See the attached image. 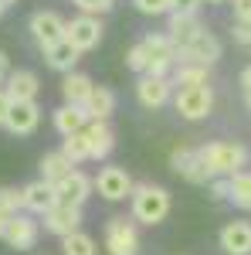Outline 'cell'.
<instances>
[{
  "label": "cell",
  "mask_w": 251,
  "mask_h": 255,
  "mask_svg": "<svg viewBox=\"0 0 251 255\" xmlns=\"http://www.w3.org/2000/svg\"><path fill=\"white\" fill-rule=\"evenodd\" d=\"M241 89H245V92H251V65L241 72Z\"/></svg>",
  "instance_id": "ab89813d"
},
{
  "label": "cell",
  "mask_w": 251,
  "mask_h": 255,
  "mask_svg": "<svg viewBox=\"0 0 251 255\" xmlns=\"http://www.w3.org/2000/svg\"><path fill=\"white\" fill-rule=\"evenodd\" d=\"M112 113H116V92H112V89H105V85H95V89H92V96H88V102H85V116L105 123Z\"/></svg>",
  "instance_id": "44dd1931"
},
{
  "label": "cell",
  "mask_w": 251,
  "mask_h": 255,
  "mask_svg": "<svg viewBox=\"0 0 251 255\" xmlns=\"http://www.w3.org/2000/svg\"><path fill=\"white\" fill-rule=\"evenodd\" d=\"M170 163H173L176 174L183 177V180H190V184H211V180H214V174L204 167V160H200V153H197V150L180 146V150H173Z\"/></svg>",
  "instance_id": "30bf717a"
},
{
  "label": "cell",
  "mask_w": 251,
  "mask_h": 255,
  "mask_svg": "<svg viewBox=\"0 0 251 255\" xmlns=\"http://www.w3.org/2000/svg\"><path fill=\"white\" fill-rule=\"evenodd\" d=\"M204 31V24L197 14H170V24H167V38L173 41L176 51H183L197 34Z\"/></svg>",
  "instance_id": "9a60e30c"
},
{
  "label": "cell",
  "mask_w": 251,
  "mask_h": 255,
  "mask_svg": "<svg viewBox=\"0 0 251 255\" xmlns=\"http://www.w3.org/2000/svg\"><path fill=\"white\" fill-rule=\"evenodd\" d=\"M143 48H146L150 61H167V65H176V48H173V41L167 38V34H150V38L143 41Z\"/></svg>",
  "instance_id": "484cf974"
},
{
  "label": "cell",
  "mask_w": 251,
  "mask_h": 255,
  "mask_svg": "<svg viewBox=\"0 0 251 255\" xmlns=\"http://www.w3.org/2000/svg\"><path fill=\"white\" fill-rule=\"evenodd\" d=\"M3 238H7V245H10V249L27 252V249H34V242H38V221H34V218H27V215H14L10 221H7Z\"/></svg>",
  "instance_id": "7c38bea8"
},
{
  "label": "cell",
  "mask_w": 251,
  "mask_h": 255,
  "mask_svg": "<svg viewBox=\"0 0 251 255\" xmlns=\"http://www.w3.org/2000/svg\"><path fill=\"white\" fill-rule=\"evenodd\" d=\"M217 58H221V41L214 38L207 27H204L183 51H176V61H180V65H204V68H211Z\"/></svg>",
  "instance_id": "8992f818"
},
{
  "label": "cell",
  "mask_w": 251,
  "mask_h": 255,
  "mask_svg": "<svg viewBox=\"0 0 251 255\" xmlns=\"http://www.w3.org/2000/svg\"><path fill=\"white\" fill-rule=\"evenodd\" d=\"M10 79V58H7V51H0V85H7Z\"/></svg>",
  "instance_id": "74e56055"
},
{
  "label": "cell",
  "mask_w": 251,
  "mask_h": 255,
  "mask_svg": "<svg viewBox=\"0 0 251 255\" xmlns=\"http://www.w3.org/2000/svg\"><path fill=\"white\" fill-rule=\"evenodd\" d=\"M92 89H95V82L88 79L85 72H68L65 82H61L65 106H78V109H85V102H88V96H92Z\"/></svg>",
  "instance_id": "d6986e66"
},
{
  "label": "cell",
  "mask_w": 251,
  "mask_h": 255,
  "mask_svg": "<svg viewBox=\"0 0 251 255\" xmlns=\"http://www.w3.org/2000/svg\"><path fill=\"white\" fill-rule=\"evenodd\" d=\"M231 38L238 41V44H245V48H251V24H245V20H234V27H231Z\"/></svg>",
  "instance_id": "836d02e7"
},
{
  "label": "cell",
  "mask_w": 251,
  "mask_h": 255,
  "mask_svg": "<svg viewBox=\"0 0 251 255\" xmlns=\"http://www.w3.org/2000/svg\"><path fill=\"white\" fill-rule=\"evenodd\" d=\"M3 10H7V0H0V17H3Z\"/></svg>",
  "instance_id": "b9f144b4"
},
{
  "label": "cell",
  "mask_w": 251,
  "mask_h": 255,
  "mask_svg": "<svg viewBox=\"0 0 251 255\" xmlns=\"http://www.w3.org/2000/svg\"><path fill=\"white\" fill-rule=\"evenodd\" d=\"M126 65H129L133 72H143V75H146V68H150V55H146V48H143V41L129 48V55H126Z\"/></svg>",
  "instance_id": "4dcf8cb0"
},
{
  "label": "cell",
  "mask_w": 251,
  "mask_h": 255,
  "mask_svg": "<svg viewBox=\"0 0 251 255\" xmlns=\"http://www.w3.org/2000/svg\"><path fill=\"white\" fill-rule=\"evenodd\" d=\"M92 187H95L105 201H126V197H133L136 184H133V177L126 174L122 167H102L98 177L92 180Z\"/></svg>",
  "instance_id": "52a82bcc"
},
{
  "label": "cell",
  "mask_w": 251,
  "mask_h": 255,
  "mask_svg": "<svg viewBox=\"0 0 251 255\" xmlns=\"http://www.w3.org/2000/svg\"><path fill=\"white\" fill-rule=\"evenodd\" d=\"M7 221H10V218H3V215H0V238H3V232H7Z\"/></svg>",
  "instance_id": "60d3db41"
},
{
  "label": "cell",
  "mask_w": 251,
  "mask_h": 255,
  "mask_svg": "<svg viewBox=\"0 0 251 255\" xmlns=\"http://www.w3.org/2000/svg\"><path fill=\"white\" fill-rule=\"evenodd\" d=\"M65 24L68 20H61V14H55V10H38L31 17V34L41 48H51V44L65 41Z\"/></svg>",
  "instance_id": "9c48e42d"
},
{
  "label": "cell",
  "mask_w": 251,
  "mask_h": 255,
  "mask_svg": "<svg viewBox=\"0 0 251 255\" xmlns=\"http://www.w3.org/2000/svg\"><path fill=\"white\" fill-rule=\"evenodd\" d=\"M170 85H176V89H197V85H207V68H204V65H176Z\"/></svg>",
  "instance_id": "4316f807"
},
{
  "label": "cell",
  "mask_w": 251,
  "mask_h": 255,
  "mask_svg": "<svg viewBox=\"0 0 251 255\" xmlns=\"http://www.w3.org/2000/svg\"><path fill=\"white\" fill-rule=\"evenodd\" d=\"M211 197L214 201H228V177H214L211 180Z\"/></svg>",
  "instance_id": "d590c367"
},
{
  "label": "cell",
  "mask_w": 251,
  "mask_h": 255,
  "mask_svg": "<svg viewBox=\"0 0 251 255\" xmlns=\"http://www.w3.org/2000/svg\"><path fill=\"white\" fill-rule=\"evenodd\" d=\"M139 14H150V17H160V14H170V0H133Z\"/></svg>",
  "instance_id": "1f68e13d"
},
{
  "label": "cell",
  "mask_w": 251,
  "mask_h": 255,
  "mask_svg": "<svg viewBox=\"0 0 251 255\" xmlns=\"http://www.w3.org/2000/svg\"><path fill=\"white\" fill-rule=\"evenodd\" d=\"M55 126H58L61 136H75V133H82L88 126V116L78 106H61L58 113H55Z\"/></svg>",
  "instance_id": "7402d4cb"
},
{
  "label": "cell",
  "mask_w": 251,
  "mask_h": 255,
  "mask_svg": "<svg viewBox=\"0 0 251 255\" xmlns=\"http://www.w3.org/2000/svg\"><path fill=\"white\" fill-rule=\"evenodd\" d=\"M44 61L55 68V72H72L78 61V51L68 44V41H58V44H51V48H44Z\"/></svg>",
  "instance_id": "cb8c5ba5"
},
{
  "label": "cell",
  "mask_w": 251,
  "mask_h": 255,
  "mask_svg": "<svg viewBox=\"0 0 251 255\" xmlns=\"http://www.w3.org/2000/svg\"><path fill=\"white\" fill-rule=\"evenodd\" d=\"M75 3H78V10L88 14V17H98V14L112 10V0H75Z\"/></svg>",
  "instance_id": "d6a6232c"
},
{
  "label": "cell",
  "mask_w": 251,
  "mask_h": 255,
  "mask_svg": "<svg viewBox=\"0 0 251 255\" xmlns=\"http://www.w3.org/2000/svg\"><path fill=\"white\" fill-rule=\"evenodd\" d=\"M204 3H228V0H204Z\"/></svg>",
  "instance_id": "7bdbcfd3"
},
{
  "label": "cell",
  "mask_w": 251,
  "mask_h": 255,
  "mask_svg": "<svg viewBox=\"0 0 251 255\" xmlns=\"http://www.w3.org/2000/svg\"><path fill=\"white\" fill-rule=\"evenodd\" d=\"M197 153H200L204 167H207L214 177H234V174H241L245 163H248V150H245L241 143H224V139L197 146Z\"/></svg>",
  "instance_id": "6da1fadb"
},
{
  "label": "cell",
  "mask_w": 251,
  "mask_h": 255,
  "mask_svg": "<svg viewBox=\"0 0 251 255\" xmlns=\"http://www.w3.org/2000/svg\"><path fill=\"white\" fill-rule=\"evenodd\" d=\"M7 109H10V99H7V92L0 89V126L7 123Z\"/></svg>",
  "instance_id": "f35d334b"
},
{
  "label": "cell",
  "mask_w": 251,
  "mask_h": 255,
  "mask_svg": "<svg viewBox=\"0 0 251 255\" xmlns=\"http://www.w3.org/2000/svg\"><path fill=\"white\" fill-rule=\"evenodd\" d=\"M61 249H65V255H98L95 238L85 235V232H75V235L61 238Z\"/></svg>",
  "instance_id": "83f0119b"
},
{
  "label": "cell",
  "mask_w": 251,
  "mask_h": 255,
  "mask_svg": "<svg viewBox=\"0 0 251 255\" xmlns=\"http://www.w3.org/2000/svg\"><path fill=\"white\" fill-rule=\"evenodd\" d=\"M228 201L241 211H251V170L228 177Z\"/></svg>",
  "instance_id": "603a6c76"
},
{
  "label": "cell",
  "mask_w": 251,
  "mask_h": 255,
  "mask_svg": "<svg viewBox=\"0 0 251 255\" xmlns=\"http://www.w3.org/2000/svg\"><path fill=\"white\" fill-rule=\"evenodd\" d=\"M65 41L75 48L78 55H82V51H92L98 41H102V24H98V17H88V14L72 17L65 24Z\"/></svg>",
  "instance_id": "5b68a950"
},
{
  "label": "cell",
  "mask_w": 251,
  "mask_h": 255,
  "mask_svg": "<svg viewBox=\"0 0 251 255\" xmlns=\"http://www.w3.org/2000/svg\"><path fill=\"white\" fill-rule=\"evenodd\" d=\"M20 208H24V194L17 187H0V215L14 218V215H20Z\"/></svg>",
  "instance_id": "f546056e"
},
{
  "label": "cell",
  "mask_w": 251,
  "mask_h": 255,
  "mask_svg": "<svg viewBox=\"0 0 251 255\" xmlns=\"http://www.w3.org/2000/svg\"><path fill=\"white\" fill-rule=\"evenodd\" d=\"M170 79H153V75H143V79L136 82V96L139 102L146 106V109H160V106H167V99H170Z\"/></svg>",
  "instance_id": "ac0fdd59"
},
{
  "label": "cell",
  "mask_w": 251,
  "mask_h": 255,
  "mask_svg": "<svg viewBox=\"0 0 251 255\" xmlns=\"http://www.w3.org/2000/svg\"><path fill=\"white\" fill-rule=\"evenodd\" d=\"M231 3H234V17L251 24V0H231Z\"/></svg>",
  "instance_id": "8d00e7d4"
},
{
  "label": "cell",
  "mask_w": 251,
  "mask_h": 255,
  "mask_svg": "<svg viewBox=\"0 0 251 255\" xmlns=\"http://www.w3.org/2000/svg\"><path fill=\"white\" fill-rule=\"evenodd\" d=\"M44 228L58 238H68L75 232H82V208H61V204H55L44 215Z\"/></svg>",
  "instance_id": "4fadbf2b"
},
{
  "label": "cell",
  "mask_w": 251,
  "mask_h": 255,
  "mask_svg": "<svg viewBox=\"0 0 251 255\" xmlns=\"http://www.w3.org/2000/svg\"><path fill=\"white\" fill-rule=\"evenodd\" d=\"M85 133V143H88V157L92 160H105L116 146V136L109 129V123H98V119H88V126L82 129Z\"/></svg>",
  "instance_id": "2e32d148"
},
{
  "label": "cell",
  "mask_w": 251,
  "mask_h": 255,
  "mask_svg": "<svg viewBox=\"0 0 251 255\" xmlns=\"http://www.w3.org/2000/svg\"><path fill=\"white\" fill-rule=\"evenodd\" d=\"M20 194H24V208L34 211V215H48V211L58 204V201H55V187H51L48 180H34V184L20 187Z\"/></svg>",
  "instance_id": "ffe728a7"
},
{
  "label": "cell",
  "mask_w": 251,
  "mask_h": 255,
  "mask_svg": "<svg viewBox=\"0 0 251 255\" xmlns=\"http://www.w3.org/2000/svg\"><path fill=\"white\" fill-rule=\"evenodd\" d=\"M72 170H75V167L65 160V153H61V150L44 153V157H41V180H48V184H58L61 177H68Z\"/></svg>",
  "instance_id": "d4e9b609"
},
{
  "label": "cell",
  "mask_w": 251,
  "mask_h": 255,
  "mask_svg": "<svg viewBox=\"0 0 251 255\" xmlns=\"http://www.w3.org/2000/svg\"><path fill=\"white\" fill-rule=\"evenodd\" d=\"M176 113L183 119H190V123H197V119H207L214 109V92L211 85H197V89H176V99H173Z\"/></svg>",
  "instance_id": "277c9868"
},
{
  "label": "cell",
  "mask_w": 251,
  "mask_h": 255,
  "mask_svg": "<svg viewBox=\"0 0 251 255\" xmlns=\"http://www.w3.org/2000/svg\"><path fill=\"white\" fill-rule=\"evenodd\" d=\"M170 215V191L160 184H136L133 187V218L143 225H160Z\"/></svg>",
  "instance_id": "7a4b0ae2"
},
{
  "label": "cell",
  "mask_w": 251,
  "mask_h": 255,
  "mask_svg": "<svg viewBox=\"0 0 251 255\" xmlns=\"http://www.w3.org/2000/svg\"><path fill=\"white\" fill-rule=\"evenodd\" d=\"M51 187H55V201H58L61 208H82L88 201L92 180L82 174V170H72L68 177H61L58 184H51Z\"/></svg>",
  "instance_id": "ba28073f"
},
{
  "label": "cell",
  "mask_w": 251,
  "mask_h": 255,
  "mask_svg": "<svg viewBox=\"0 0 251 255\" xmlns=\"http://www.w3.org/2000/svg\"><path fill=\"white\" fill-rule=\"evenodd\" d=\"M221 249L228 255H251V221H228L221 228Z\"/></svg>",
  "instance_id": "e0dca14e"
},
{
  "label": "cell",
  "mask_w": 251,
  "mask_h": 255,
  "mask_svg": "<svg viewBox=\"0 0 251 255\" xmlns=\"http://www.w3.org/2000/svg\"><path fill=\"white\" fill-rule=\"evenodd\" d=\"M61 153H65V160L75 167V163H82V160H92L88 157V143H85V133H75V136H65V143H61Z\"/></svg>",
  "instance_id": "f1b7e54d"
},
{
  "label": "cell",
  "mask_w": 251,
  "mask_h": 255,
  "mask_svg": "<svg viewBox=\"0 0 251 255\" xmlns=\"http://www.w3.org/2000/svg\"><path fill=\"white\" fill-rule=\"evenodd\" d=\"M105 249L109 255H139V232L129 218H109L105 225Z\"/></svg>",
  "instance_id": "3957f363"
},
{
  "label": "cell",
  "mask_w": 251,
  "mask_h": 255,
  "mask_svg": "<svg viewBox=\"0 0 251 255\" xmlns=\"http://www.w3.org/2000/svg\"><path fill=\"white\" fill-rule=\"evenodd\" d=\"M7 3H10V0H7Z\"/></svg>",
  "instance_id": "ee69618b"
},
{
  "label": "cell",
  "mask_w": 251,
  "mask_h": 255,
  "mask_svg": "<svg viewBox=\"0 0 251 255\" xmlns=\"http://www.w3.org/2000/svg\"><path fill=\"white\" fill-rule=\"evenodd\" d=\"M41 123V109L38 102H10V109H7V129L14 133V136H27V133H34Z\"/></svg>",
  "instance_id": "8fae6325"
},
{
  "label": "cell",
  "mask_w": 251,
  "mask_h": 255,
  "mask_svg": "<svg viewBox=\"0 0 251 255\" xmlns=\"http://www.w3.org/2000/svg\"><path fill=\"white\" fill-rule=\"evenodd\" d=\"M170 14H197L200 7H204V0H170Z\"/></svg>",
  "instance_id": "e575fe53"
},
{
  "label": "cell",
  "mask_w": 251,
  "mask_h": 255,
  "mask_svg": "<svg viewBox=\"0 0 251 255\" xmlns=\"http://www.w3.org/2000/svg\"><path fill=\"white\" fill-rule=\"evenodd\" d=\"M3 92H7L10 102H34L38 92H41V82H38V75H34L31 68H17V72H10Z\"/></svg>",
  "instance_id": "5bb4252c"
}]
</instances>
